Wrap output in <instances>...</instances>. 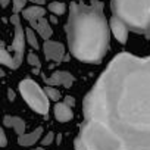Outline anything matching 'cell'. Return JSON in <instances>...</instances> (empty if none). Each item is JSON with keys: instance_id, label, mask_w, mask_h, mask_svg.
<instances>
[{"instance_id": "6da1fadb", "label": "cell", "mask_w": 150, "mask_h": 150, "mask_svg": "<svg viewBox=\"0 0 150 150\" xmlns=\"http://www.w3.org/2000/svg\"><path fill=\"white\" fill-rule=\"evenodd\" d=\"M84 119L106 125L124 150H150V56L116 54L84 99Z\"/></svg>"}, {"instance_id": "7a4b0ae2", "label": "cell", "mask_w": 150, "mask_h": 150, "mask_svg": "<svg viewBox=\"0 0 150 150\" xmlns=\"http://www.w3.org/2000/svg\"><path fill=\"white\" fill-rule=\"evenodd\" d=\"M65 31L69 50L75 59L86 63L103 60L110 44V27L100 2L71 3Z\"/></svg>"}, {"instance_id": "3957f363", "label": "cell", "mask_w": 150, "mask_h": 150, "mask_svg": "<svg viewBox=\"0 0 150 150\" xmlns=\"http://www.w3.org/2000/svg\"><path fill=\"white\" fill-rule=\"evenodd\" d=\"M110 9L131 31L150 38V0H110Z\"/></svg>"}, {"instance_id": "277c9868", "label": "cell", "mask_w": 150, "mask_h": 150, "mask_svg": "<svg viewBox=\"0 0 150 150\" xmlns=\"http://www.w3.org/2000/svg\"><path fill=\"white\" fill-rule=\"evenodd\" d=\"M87 150H124L121 140L102 122L84 119L80 134Z\"/></svg>"}, {"instance_id": "5b68a950", "label": "cell", "mask_w": 150, "mask_h": 150, "mask_svg": "<svg viewBox=\"0 0 150 150\" xmlns=\"http://www.w3.org/2000/svg\"><path fill=\"white\" fill-rule=\"evenodd\" d=\"M11 22L15 28V35L11 44V49H8L5 44H2L0 47V62L2 65L11 68V69H16L21 66L22 60H24V53H25V43H27V34H24V27L21 25V19L18 16V13H13L11 16Z\"/></svg>"}, {"instance_id": "8992f818", "label": "cell", "mask_w": 150, "mask_h": 150, "mask_svg": "<svg viewBox=\"0 0 150 150\" xmlns=\"http://www.w3.org/2000/svg\"><path fill=\"white\" fill-rule=\"evenodd\" d=\"M19 93L33 110H35L37 113H41V115H47L50 99L46 94V91L35 81H33L30 78L22 80L19 83Z\"/></svg>"}, {"instance_id": "52a82bcc", "label": "cell", "mask_w": 150, "mask_h": 150, "mask_svg": "<svg viewBox=\"0 0 150 150\" xmlns=\"http://www.w3.org/2000/svg\"><path fill=\"white\" fill-rule=\"evenodd\" d=\"M43 52H44L47 60H53V62H57V63L62 62V60H66L65 46H63L62 43L52 41V40H44Z\"/></svg>"}, {"instance_id": "ba28073f", "label": "cell", "mask_w": 150, "mask_h": 150, "mask_svg": "<svg viewBox=\"0 0 150 150\" xmlns=\"http://www.w3.org/2000/svg\"><path fill=\"white\" fill-rule=\"evenodd\" d=\"M43 80L47 86H54V87L62 86L65 88H71L74 86V81H75V78L66 71H54L49 78L43 75Z\"/></svg>"}, {"instance_id": "9c48e42d", "label": "cell", "mask_w": 150, "mask_h": 150, "mask_svg": "<svg viewBox=\"0 0 150 150\" xmlns=\"http://www.w3.org/2000/svg\"><path fill=\"white\" fill-rule=\"evenodd\" d=\"M109 27H110V33L113 34V37H115L119 43L125 44L127 40H128V33L131 31V30L128 28V25H127L124 21H121L119 18L112 16L110 21H109Z\"/></svg>"}, {"instance_id": "30bf717a", "label": "cell", "mask_w": 150, "mask_h": 150, "mask_svg": "<svg viewBox=\"0 0 150 150\" xmlns=\"http://www.w3.org/2000/svg\"><path fill=\"white\" fill-rule=\"evenodd\" d=\"M31 27L37 31V34L44 38V40H50V37L53 35V30H52V25L49 24V21L43 16L40 19H35V21H31L30 22Z\"/></svg>"}, {"instance_id": "8fae6325", "label": "cell", "mask_w": 150, "mask_h": 150, "mask_svg": "<svg viewBox=\"0 0 150 150\" xmlns=\"http://www.w3.org/2000/svg\"><path fill=\"white\" fill-rule=\"evenodd\" d=\"M54 118L59 121V122H68V121H71L72 118H74V113H72V109H71V106H68L65 102L63 103H60V102H57L56 105H54Z\"/></svg>"}, {"instance_id": "7c38bea8", "label": "cell", "mask_w": 150, "mask_h": 150, "mask_svg": "<svg viewBox=\"0 0 150 150\" xmlns=\"http://www.w3.org/2000/svg\"><path fill=\"white\" fill-rule=\"evenodd\" d=\"M43 134V127H37L33 132L30 134H22V135H18V144L22 146V147H31L33 144H35V141L40 140Z\"/></svg>"}, {"instance_id": "4fadbf2b", "label": "cell", "mask_w": 150, "mask_h": 150, "mask_svg": "<svg viewBox=\"0 0 150 150\" xmlns=\"http://www.w3.org/2000/svg\"><path fill=\"white\" fill-rule=\"evenodd\" d=\"M3 124H5V127H8V128H13L18 135L25 134V122H24V119L19 118V116L6 115L5 119H3Z\"/></svg>"}, {"instance_id": "5bb4252c", "label": "cell", "mask_w": 150, "mask_h": 150, "mask_svg": "<svg viewBox=\"0 0 150 150\" xmlns=\"http://www.w3.org/2000/svg\"><path fill=\"white\" fill-rule=\"evenodd\" d=\"M44 15H46V11H44L43 6L34 5V6H30V8H25L24 9V18L27 21H30V22L31 21H35V19H40Z\"/></svg>"}, {"instance_id": "9a60e30c", "label": "cell", "mask_w": 150, "mask_h": 150, "mask_svg": "<svg viewBox=\"0 0 150 150\" xmlns=\"http://www.w3.org/2000/svg\"><path fill=\"white\" fill-rule=\"evenodd\" d=\"M47 9H49L50 13H53V15H56V16H60V15L65 13V11H66V5H65L63 2H59V0H53V2L49 3Z\"/></svg>"}, {"instance_id": "2e32d148", "label": "cell", "mask_w": 150, "mask_h": 150, "mask_svg": "<svg viewBox=\"0 0 150 150\" xmlns=\"http://www.w3.org/2000/svg\"><path fill=\"white\" fill-rule=\"evenodd\" d=\"M25 34H27V43H28L33 49L37 50L40 46H38V38H37L34 30H33V28H27V30H25Z\"/></svg>"}, {"instance_id": "e0dca14e", "label": "cell", "mask_w": 150, "mask_h": 150, "mask_svg": "<svg viewBox=\"0 0 150 150\" xmlns=\"http://www.w3.org/2000/svg\"><path fill=\"white\" fill-rule=\"evenodd\" d=\"M44 91H46V94L49 96V99L53 100V102H57V100L60 99V91H59L54 86H46Z\"/></svg>"}, {"instance_id": "ac0fdd59", "label": "cell", "mask_w": 150, "mask_h": 150, "mask_svg": "<svg viewBox=\"0 0 150 150\" xmlns=\"http://www.w3.org/2000/svg\"><path fill=\"white\" fill-rule=\"evenodd\" d=\"M27 59H28V63L34 68V72H38L40 68H41V62H40L38 56L34 54V53H28V57Z\"/></svg>"}, {"instance_id": "d6986e66", "label": "cell", "mask_w": 150, "mask_h": 150, "mask_svg": "<svg viewBox=\"0 0 150 150\" xmlns=\"http://www.w3.org/2000/svg\"><path fill=\"white\" fill-rule=\"evenodd\" d=\"M13 2V13H19L21 11H24L27 0H12Z\"/></svg>"}, {"instance_id": "ffe728a7", "label": "cell", "mask_w": 150, "mask_h": 150, "mask_svg": "<svg viewBox=\"0 0 150 150\" xmlns=\"http://www.w3.org/2000/svg\"><path fill=\"white\" fill-rule=\"evenodd\" d=\"M74 149H75V150H87V146H86L84 140L81 138V135H78L77 138H75V141H74Z\"/></svg>"}, {"instance_id": "44dd1931", "label": "cell", "mask_w": 150, "mask_h": 150, "mask_svg": "<svg viewBox=\"0 0 150 150\" xmlns=\"http://www.w3.org/2000/svg\"><path fill=\"white\" fill-rule=\"evenodd\" d=\"M53 138H54V132H47L41 140V146H50L53 143Z\"/></svg>"}, {"instance_id": "7402d4cb", "label": "cell", "mask_w": 150, "mask_h": 150, "mask_svg": "<svg viewBox=\"0 0 150 150\" xmlns=\"http://www.w3.org/2000/svg\"><path fill=\"white\" fill-rule=\"evenodd\" d=\"M0 140H2V147H6L8 146V138H6V132L2 129L0 131Z\"/></svg>"}, {"instance_id": "603a6c76", "label": "cell", "mask_w": 150, "mask_h": 150, "mask_svg": "<svg viewBox=\"0 0 150 150\" xmlns=\"http://www.w3.org/2000/svg\"><path fill=\"white\" fill-rule=\"evenodd\" d=\"M63 102H65L68 106H71V108H72V106H75V99H74V97H71V96H66Z\"/></svg>"}, {"instance_id": "cb8c5ba5", "label": "cell", "mask_w": 150, "mask_h": 150, "mask_svg": "<svg viewBox=\"0 0 150 150\" xmlns=\"http://www.w3.org/2000/svg\"><path fill=\"white\" fill-rule=\"evenodd\" d=\"M0 3H2V8H8V5L11 3V0H0Z\"/></svg>"}, {"instance_id": "d4e9b609", "label": "cell", "mask_w": 150, "mask_h": 150, "mask_svg": "<svg viewBox=\"0 0 150 150\" xmlns=\"http://www.w3.org/2000/svg\"><path fill=\"white\" fill-rule=\"evenodd\" d=\"M8 93H9V100H13V99H15V94H13V91L9 88V90H8Z\"/></svg>"}, {"instance_id": "484cf974", "label": "cell", "mask_w": 150, "mask_h": 150, "mask_svg": "<svg viewBox=\"0 0 150 150\" xmlns=\"http://www.w3.org/2000/svg\"><path fill=\"white\" fill-rule=\"evenodd\" d=\"M33 3H37V5H43L44 3V0H31Z\"/></svg>"}, {"instance_id": "4316f807", "label": "cell", "mask_w": 150, "mask_h": 150, "mask_svg": "<svg viewBox=\"0 0 150 150\" xmlns=\"http://www.w3.org/2000/svg\"><path fill=\"white\" fill-rule=\"evenodd\" d=\"M35 150H46V149H44V147H37Z\"/></svg>"}]
</instances>
